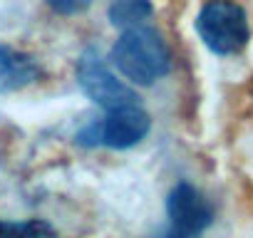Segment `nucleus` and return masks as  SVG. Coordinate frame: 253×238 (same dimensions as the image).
Wrapping results in <instances>:
<instances>
[{
    "label": "nucleus",
    "mask_w": 253,
    "mask_h": 238,
    "mask_svg": "<svg viewBox=\"0 0 253 238\" xmlns=\"http://www.w3.org/2000/svg\"><path fill=\"white\" fill-rule=\"evenodd\" d=\"M77 84L80 89L97 104L102 107L104 112L114 109V107H122V104H132L137 102V92L129 87V84H124L109 67L107 62L99 57V52L94 47H87L80 60H77Z\"/></svg>",
    "instance_id": "20e7f679"
},
{
    "label": "nucleus",
    "mask_w": 253,
    "mask_h": 238,
    "mask_svg": "<svg viewBox=\"0 0 253 238\" xmlns=\"http://www.w3.org/2000/svg\"><path fill=\"white\" fill-rule=\"evenodd\" d=\"M167 216H169V228L159 238H201L206 228L213 223L211 203L189 181H179L169 191Z\"/></svg>",
    "instance_id": "39448f33"
},
{
    "label": "nucleus",
    "mask_w": 253,
    "mask_h": 238,
    "mask_svg": "<svg viewBox=\"0 0 253 238\" xmlns=\"http://www.w3.org/2000/svg\"><path fill=\"white\" fill-rule=\"evenodd\" d=\"M109 62L129 82L149 87L171 70V52L162 35L142 23L122 30L109 52Z\"/></svg>",
    "instance_id": "f257e3e1"
},
{
    "label": "nucleus",
    "mask_w": 253,
    "mask_h": 238,
    "mask_svg": "<svg viewBox=\"0 0 253 238\" xmlns=\"http://www.w3.org/2000/svg\"><path fill=\"white\" fill-rule=\"evenodd\" d=\"M40 77V65L33 55L0 45V94L18 92Z\"/></svg>",
    "instance_id": "423d86ee"
},
{
    "label": "nucleus",
    "mask_w": 253,
    "mask_h": 238,
    "mask_svg": "<svg viewBox=\"0 0 253 238\" xmlns=\"http://www.w3.org/2000/svg\"><path fill=\"white\" fill-rule=\"evenodd\" d=\"M154 8L149 0H114L109 5V23L114 28H132L142 25L147 18H152Z\"/></svg>",
    "instance_id": "0eeeda50"
},
{
    "label": "nucleus",
    "mask_w": 253,
    "mask_h": 238,
    "mask_svg": "<svg viewBox=\"0 0 253 238\" xmlns=\"http://www.w3.org/2000/svg\"><path fill=\"white\" fill-rule=\"evenodd\" d=\"M194 25L201 42L221 57L238 55L251 38L248 15L236 0H209L199 10Z\"/></svg>",
    "instance_id": "f03ea898"
},
{
    "label": "nucleus",
    "mask_w": 253,
    "mask_h": 238,
    "mask_svg": "<svg viewBox=\"0 0 253 238\" xmlns=\"http://www.w3.org/2000/svg\"><path fill=\"white\" fill-rule=\"evenodd\" d=\"M0 238H57V231L42 218H30L20 223L0 218Z\"/></svg>",
    "instance_id": "6e6552de"
},
{
    "label": "nucleus",
    "mask_w": 253,
    "mask_h": 238,
    "mask_svg": "<svg viewBox=\"0 0 253 238\" xmlns=\"http://www.w3.org/2000/svg\"><path fill=\"white\" fill-rule=\"evenodd\" d=\"M45 3L60 15H80L92 5V0H45Z\"/></svg>",
    "instance_id": "1a4fd4ad"
},
{
    "label": "nucleus",
    "mask_w": 253,
    "mask_h": 238,
    "mask_svg": "<svg viewBox=\"0 0 253 238\" xmlns=\"http://www.w3.org/2000/svg\"><path fill=\"white\" fill-rule=\"evenodd\" d=\"M152 129L149 114L139 107V102L122 104L107 112L99 122H89L75 137L80 147H109V149H129L137 147Z\"/></svg>",
    "instance_id": "7ed1b4c3"
}]
</instances>
